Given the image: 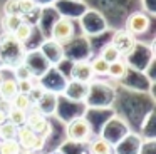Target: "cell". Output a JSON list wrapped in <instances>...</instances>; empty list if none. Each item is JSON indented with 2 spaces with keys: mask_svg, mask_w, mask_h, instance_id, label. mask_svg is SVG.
Returning a JSON list of instances; mask_svg holds the SVG:
<instances>
[{
  "mask_svg": "<svg viewBox=\"0 0 156 154\" xmlns=\"http://www.w3.org/2000/svg\"><path fill=\"white\" fill-rule=\"evenodd\" d=\"M47 96V89H45L44 86H42L41 82L39 84H35L34 87H32V90L29 92V97H30V100H32V104H35V102H41L44 97Z\"/></svg>",
  "mask_w": 156,
  "mask_h": 154,
  "instance_id": "cell-18",
  "label": "cell"
},
{
  "mask_svg": "<svg viewBox=\"0 0 156 154\" xmlns=\"http://www.w3.org/2000/svg\"><path fill=\"white\" fill-rule=\"evenodd\" d=\"M151 25V19L146 15L144 12H134L128 17L126 20V30L131 32L133 35H141V33H146Z\"/></svg>",
  "mask_w": 156,
  "mask_h": 154,
  "instance_id": "cell-4",
  "label": "cell"
},
{
  "mask_svg": "<svg viewBox=\"0 0 156 154\" xmlns=\"http://www.w3.org/2000/svg\"><path fill=\"white\" fill-rule=\"evenodd\" d=\"M19 154H22V152H19Z\"/></svg>",
  "mask_w": 156,
  "mask_h": 154,
  "instance_id": "cell-23",
  "label": "cell"
},
{
  "mask_svg": "<svg viewBox=\"0 0 156 154\" xmlns=\"http://www.w3.org/2000/svg\"><path fill=\"white\" fill-rule=\"evenodd\" d=\"M71 77L76 82L89 84L92 80V77H94L91 62H89V60H76V62L72 64V69H71Z\"/></svg>",
  "mask_w": 156,
  "mask_h": 154,
  "instance_id": "cell-6",
  "label": "cell"
},
{
  "mask_svg": "<svg viewBox=\"0 0 156 154\" xmlns=\"http://www.w3.org/2000/svg\"><path fill=\"white\" fill-rule=\"evenodd\" d=\"M5 121H7V110L0 107V124H4Z\"/></svg>",
  "mask_w": 156,
  "mask_h": 154,
  "instance_id": "cell-21",
  "label": "cell"
},
{
  "mask_svg": "<svg viewBox=\"0 0 156 154\" xmlns=\"http://www.w3.org/2000/svg\"><path fill=\"white\" fill-rule=\"evenodd\" d=\"M19 9H20V15H27L35 10V0H19Z\"/></svg>",
  "mask_w": 156,
  "mask_h": 154,
  "instance_id": "cell-20",
  "label": "cell"
},
{
  "mask_svg": "<svg viewBox=\"0 0 156 154\" xmlns=\"http://www.w3.org/2000/svg\"><path fill=\"white\" fill-rule=\"evenodd\" d=\"M20 144L17 139H5L0 141V154H19L20 152Z\"/></svg>",
  "mask_w": 156,
  "mask_h": 154,
  "instance_id": "cell-14",
  "label": "cell"
},
{
  "mask_svg": "<svg viewBox=\"0 0 156 154\" xmlns=\"http://www.w3.org/2000/svg\"><path fill=\"white\" fill-rule=\"evenodd\" d=\"M111 44L119 50L121 55H129V54L136 49V35H133V33L128 32L126 29L118 30V32L112 35Z\"/></svg>",
  "mask_w": 156,
  "mask_h": 154,
  "instance_id": "cell-2",
  "label": "cell"
},
{
  "mask_svg": "<svg viewBox=\"0 0 156 154\" xmlns=\"http://www.w3.org/2000/svg\"><path fill=\"white\" fill-rule=\"evenodd\" d=\"M91 152L92 154H111L112 152L111 142L102 139V137H98L96 141L91 142Z\"/></svg>",
  "mask_w": 156,
  "mask_h": 154,
  "instance_id": "cell-12",
  "label": "cell"
},
{
  "mask_svg": "<svg viewBox=\"0 0 156 154\" xmlns=\"http://www.w3.org/2000/svg\"><path fill=\"white\" fill-rule=\"evenodd\" d=\"M4 13L5 15H20L19 0H7L4 5Z\"/></svg>",
  "mask_w": 156,
  "mask_h": 154,
  "instance_id": "cell-19",
  "label": "cell"
},
{
  "mask_svg": "<svg viewBox=\"0 0 156 154\" xmlns=\"http://www.w3.org/2000/svg\"><path fill=\"white\" fill-rule=\"evenodd\" d=\"M126 74H128V62H126V60L118 59V60L109 64L108 75H111L112 79H122Z\"/></svg>",
  "mask_w": 156,
  "mask_h": 154,
  "instance_id": "cell-9",
  "label": "cell"
},
{
  "mask_svg": "<svg viewBox=\"0 0 156 154\" xmlns=\"http://www.w3.org/2000/svg\"><path fill=\"white\" fill-rule=\"evenodd\" d=\"M10 107H15V109H20V110H25L27 112L29 110V107L32 106V100H30V97L27 96V94H22V92H17L14 96V99L10 100Z\"/></svg>",
  "mask_w": 156,
  "mask_h": 154,
  "instance_id": "cell-13",
  "label": "cell"
},
{
  "mask_svg": "<svg viewBox=\"0 0 156 154\" xmlns=\"http://www.w3.org/2000/svg\"><path fill=\"white\" fill-rule=\"evenodd\" d=\"M32 32H34V27L30 25L29 22H25V20H22L20 22V25L17 27V29L14 30V33L12 35L15 37V39L19 40L20 44H27L29 40H30V37H32Z\"/></svg>",
  "mask_w": 156,
  "mask_h": 154,
  "instance_id": "cell-8",
  "label": "cell"
},
{
  "mask_svg": "<svg viewBox=\"0 0 156 154\" xmlns=\"http://www.w3.org/2000/svg\"><path fill=\"white\" fill-rule=\"evenodd\" d=\"M22 15H5L4 13V19H2V27H4V32L5 33H14V30L20 25L22 22Z\"/></svg>",
  "mask_w": 156,
  "mask_h": 154,
  "instance_id": "cell-10",
  "label": "cell"
},
{
  "mask_svg": "<svg viewBox=\"0 0 156 154\" xmlns=\"http://www.w3.org/2000/svg\"><path fill=\"white\" fill-rule=\"evenodd\" d=\"M67 136L71 141L74 142H86L91 137V126L86 119L79 117V119H74L67 127Z\"/></svg>",
  "mask_w": 156,
  "mask_h": 154,
  "instance_id": "cell-3",
  "label": "cell"
},
{
  "mask_svg": "<svg viewBox=\"0 0 156 154\" xmlns=\"http://www.w3.org/2000/svg\"><path fill=\"white\" fill-rule=\"evenodd\" d=\"M62 47H64L62 44H59V42H55L54 39H51V40H45L39 50H41V54L45 57V60H47L51 65H57V64L64 59V49H62Z\"/></svg>",
  "mask_w": 156,
  "mask_h": 154,
  "instance_id": "cell-5",
  "label": "cell"
},
{
  "mask_svg": "<svg viewBox=\"0 0 156 154\" xmlns=\"http://www.w3.org/2000/svg\"><path fill=\"white\" fill-rule=\"evenodd\" d=\"M2 79H4V77H2V72H0V82H2Z\"/></svg>",
  "mask_w": 156,
  "mask_h": 154,
  "instance_id": "cell-22",
  "label": "cell"
},
{
  "mask_svg": "<svg viewBox=\"0 0 156 154\" xmlns=\"http://www.w3.org/2000/svg\"><path fill=\"white\" fill-rule=\"evenodd\" d=\"M17 80L15 79H2L0 82V99L4 102H10L17 94Z\"/></svg>",
  "mask_w": 156,
  "mask_h": 154,
  "instance_id": "cell-7",
  "label": "cell"
},
{
  "mask_svg": "<svg viewBox=\"0 0 156 154\" xmlns=\"http://www.w3.org/2000/svg\"><path fill=\"white\" fill-rule=\"evenodd\" d=\"M99 57H102L104 60H108L109 64L111 62H114V60H118V59H121V54H119V50L116 49L112 44H108V45H104L102 47V50H101V55Z\"/></svg>",
  "mask_w": 156,
  "mask_h": 154,
  "instance_id": "cell-16",
  "label": "cell"
},
{
  "mask_svg": "<svg viewBox=\"0 0 156 154\" xmlns=\"http://www.w3.org/2000/svg\"><path fill=\"white\" fill-rule=\"evenodd\" d=\"M17 126H14L12 122H7L5 121L4 124H0V139L5 141V139H15L17 137Z\"/></svg>",
  "mask_w": 156,
  "mask_h": 154,
  "instance_id": "cell-17",
  "label": "cell"
},
{
  "mask_svg": "<svg viewBox=\"0 0 156 154\" xmlns=\"http://www.w3.org/2000/svg\"><path fill=\"white\" fill-rule=\"evenodd\" d=\"M72 37H74V23L71 19L67 17H61L59 20H55L54 27H52V37L55 42L66 45L67 42H71Z\"/></svg>",
  "mask_w": 156,
  "mask_h": 154,
  "instance_id": "cell-1",
  "label": "cell"
},
{
  "mask_svg": "<svg viewBox=\"0 0 156 154\" xmlns=\"http://www.w3.org/2000/svg\"><path fill=\"white\" fill-rule=\"evenodd\" d=\"M91 67H92L94 75H108L109 62H108V60H104L102 57H96L94 60H91Z\"/></svg>",
  "mask_w": 156,
  "mask_h": 154,
  "instance_id": "cell-15",
  "label": "cell"
},
{
  "mask_svg": "<svg viewBox=\"0 0 156 154\" xmlns=\"http://www.w3.org/2000/svg\"><path fill=\"white\" fill-rule=\"evenodd\" d=\"M7 119L9 122H12L14 126L20 127L25 124V121H27V112L25 110H20V109H15V107H10L7 112Z\"/></svg>",
  "mask_w": 156,
  "mask_h": 154,
  "instance_id": "cell-11",
  "label": "cell"
}]
</instances>
